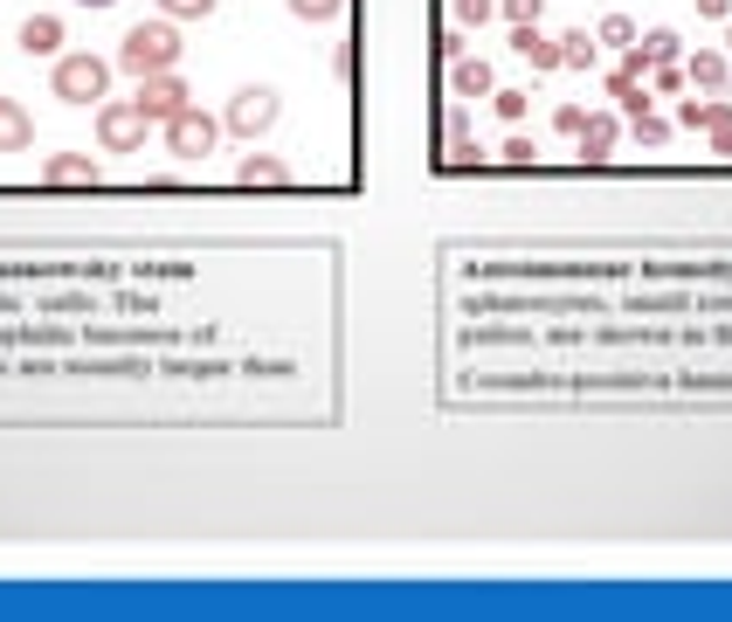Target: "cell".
Returning <instances> with one entry per match:
<instances>
[{
  "label": "cell",
  "instance_id": "cell-1",
  "mask_svg": "<svg viewBox=\"0 0 732 622\" xmlns=\"http://www.w3.org/2000/svg\"><path fill=\"white\" fill-rule=\"evenodd\" d=\"M111 76H118L111 56H90V49H76V56H56V69H49V90H56L63 104H76V111H97V104L111 97Z\"/></svg>",
  "mask_w": 732,
  "mask_h": 622
},
{
  "label": "cell",
  "instance_id": "cell-2",
  "mask_svg": "<svg viewBox=\"0 0 732 622\" xmlns=\"http://www.w3.org/2000/svg\"><path fill=\"white\" fill-rule=\"evenodd\" d=\"M118 69L125 76H160V69H180V21H139V29H125L118 42Z\"/></svg>",
  "mask_w": 732,
  "mask_h": 622
},
{
  "label": "cell",
  "instance_id": "cell-3",
  "mask_svg": "<svg viewBox=\"0 0 732 622\" xmlns=\"http://www.w3.org/2000/svg\"><path fill=\"white\" fill-rule=\"evenodd\" d=\"M160 139H166V152H173L180 167H201L207 152H215V139H222V111H201V104H187L180 118L160 125Z\"/></svg>",
  "mask_w": 732,
  "mask_h": 622
},
{
  "label": "cell",
  "instance_id": "cell-4",
  "mask_svg": "<svg viewBox=\"0 0 732 622\" xmlns=\"http://www.w3.org/2000/svg\"><path fill=\"white\" fill-rule=\"evenodd\" d=\"M277 118H283V97H277L270 84H243V90L228 97V111H222V132H235V139H263Z\"/></svg>",
  "mask_w": 732,
  "mask_h": 622
},
{
  "label": "cell",
  "instance_id": "cell-5",
  "mask_svg": "<svg viewBox=\"0 0 732 622\" xmlns=\"http://www.w3.org/2000/svg\"><path fill=\"white\" fill-rule=\"evenodd\" d=\"M146 139H152V118L139 111L132 97H125V104L104 97V104H97V146H104V152H139Z\"/></svg>",
  "mask_w": 732,
  "mask_h": 622
},
{
  "label": "cell",
  "instance_id": "cell-6",
  "mask_svg": "<svg viewBox=\"0 0 732 622\" xmlns=\"http://www.w3.org/2000/svg\"><path fill=\"white\" fill-rule=\"evenodd\" d=\"M132 104H139L152 125H166V118H180V111L194 104V90H187V76H180V69H160V76H139Z\"/></svg>",
  "mask_w": 732,
  "mask_h": 622
},
{
  "label": "cell",
  "instance_id": "cell-7",
  "mask_svg": "<svg viewBox=\"0 0 732 622\" xmlns=\"http://www.w3.org/2000/svg\"><path fill=\"white\" fill-rule=\"evenodd\" d=\"M512 56H526V69L546 76V69H560V42L539 35V21H518V29H512Z\"/></svg>",
  "mask_w": 732,
  "mask_h": 622
},
{
  "label": "cell",
  "instance_id": "cell-8",
  "mask_svg": "<svg viewBox=\"0 0 732 622\" xmlns=\"http://www.w3.org/2000/svg\"><path fill=\"white\" fill-rule=\"evenodd\" d=\"M622 139V118L615 111H588L581 125V167H609V146Z\"/></svg>",
  "mask_w": 732,
  "mask_h": 622
},
{
  "label": "cell",
  "instance_id": "cell-9",
  "mask_svg": "<svg viewBox=\"0 0 732 622\" xmlns=\"http://www.w3.org/2000/svg\"><path fill=\"white\" fill-rule=\"evenodd\" d=\"M14 42H21V56H63V21L56 14H29Z\"/></svg>",
  "mask_w": 732,
  "mask_h": 622
},
{
  "label": "cell",
  "instance_id": "cell-10",
  "mask_svg": "<svg viewBox=\"0 0 732 622\" xmlns=\"http://www.w3.org/2000/svg\"><path fill=\"white\" fill-rule=\"evenodd\" d=\"M35 146V111H21L14 97H0V152H29Z\"/></svg>",
  "mask_w": 732,
  "mask_h": 622
},
{
  "label": "cell",
  "instance_id": "cell-11",
  "mask_svg": "<svg viewBox=\"0 0 732 622\" xmlns=\"http://www.w3.org/2000/svg\"><path fill=\"white\" fill-rule=\"evenodd\" d=\"M685 76H691V90H704V97H719V90L732 84V63L719 56V49H698V56L685 63Z\"/></svg>",
  "mask_w": 732,
  "mask_h": 622
},
{
  "label": "cell",
  "instance_id": "cell-12",
  "mask_svg": "<svg viewBox=\"0 0 732 622\" xmlns=\"http://www.w3.org/2000/svg\"><path fill=\"white\" fill-rule=\"evenodd\" d=\"M732 118V104H719V97H691V104H677V111H670V125H677V132H712V125H725Z\"/></svg>",
  "mask_w": 732,
  "mask_h": 622
},
{
  "label": "cell",
  "instance_id": "cell-13",
  "mask_svg": "<svg viewBox=\"0 0 732 622\" xmlns=\"http://www.w3.org/2000/svg\"><path fill=\"white\" fill-rule=\"evenodd\" d=\"M235 180H243V187H291V167H283L277 152H249V160L235 167Z\"/></svg>",
  "mask_w": 732,
  "mask_h": 622
},
{
  "label": "cell",
  "instance_id": "cell-14",
  "mask_svg": "<svg viewBox=\"0 0 732 622\" xmlns=\"http://www.w3.org/2000/svg\"><path fill=\"white\" fill-rule=\"evenodd\" d=\"M450 84H456V97H491V90H498V76H491L484 56H456L450 63Z\"/></svg>",
  "mask_w": 732,
  "mask_h": 622
},
{
  "label": "cell",
  "instance_id": "cell-15",
  "mask_svg": "<svg viewBox=\"0 0 732 622\" xmlns=\"http://www.w3.org/2000/svg\"><path fill=\"white\" fill-rule=\"evenodd\" d=\"M42 180L49 187H97V167L84 160V152H56V160L42 167Z\"/></svg>",
  "mask_w": 732,
  "mask_h": 622
},
{
  "label": "cell",
  "instance_id": "cell-16",
  "mask_svg": "<svg viewBox=\"0 0 732 622\" xmlns=\"http://www.w3.org/2000/svg\"><path fill=\"white\" fill-rule=\"evenodd\" d=\"M594 56H601V42H594L588 29L560 35V69H594Z\"/></svg>",
  "mask_w": 732,
  "mask_h": 622
},
{
  "label": "cell",
  "instance_id": "cell-17",
  "mask_svg": "<svg viewBox=\"0 0 732 622\" xmlns=\"http://www.w3.org/2000/svg\"><path fill=\"white\" fill-rule=\"evenodd\" d=\"M670 132H677V125H670V118L657 111V104H649V111H636V118H629V139H636V146H664Z\"/></svg>",
  "mask_w": 732,
  "mask_h": 622
},
{
  "label": "cell",
  "instance_id": "cell-18",
  "mask_svg": "<svg viewBox=\"0 0 732 622\" xmlns=\"http://www.w3.org/2000/svg\"><path fill=\"white\" fill-rule=\"evenodd\" d=\"M594 42H601V49H636V21H629V14H601Z\"/></svg>",
  "mask_w": 732,
  "mask_h": 622
},
{
  "label": "cell",
  "instance_id": "cell-19",
  "mask_svg": "<svg viewBox=\"0 0 732 622\" xmlns=\"http://www.w3.org/2000/svg\"><path fill=\"white\" fill-rule=\"evenodd\" d=\"M636 49H643L649 63H677V56H685V42H677L670 29H649V35H636Z\"/></svg>",
  "mask_w": 732,
  "mask_h": 622
},
{
  "label": "cell",
  "instance_id": "cell-20",
  "mask_svg": "<svg viewBox=\"0 0 732 622\" xmlns=\"http://www.w3.org/2000/svg\"><path fill=\"white\" fill-rule=\"evenodd\" d=\"M215 8H222V0H160V14H166V21H207Z\"/></svg>",
  "mask_w": 732,
  "mask_h": 622
},
{
  "label": "cell",
  "instance_id": "cell-21",
  "mask_svg": "<svg viewBox=\"0 0 732 622\" xmlns=\"http://www.w3.org/2000/svg\"><path fill=\"white\" fill-rule=\"evenodd\" d=\"M491 111H498L505 125H518V118L532 111V97H526V90H491Z\"/></svg>",
  "mask_w": 732,
  "mask_h": 622
},
{
  "label": "cell",
  "instance_id": "cell-22",
  "mask_svg": "<svg viewBox=\"0 0 732 622\" xmlns=\"http://www.w3.org/2000/svg\"><path fill=\"white\" fill-rule=\"evenodd\" d=\"M649 84H657L664 97H685V84H691V76H685V63H657V69H649Z\"/></svg>",
  "mask_w": 732,
  "mask_h": 622
},
{
  "label": "cell",
  "instance_id": "cell-23",
  "mask_svg": "<svg viewBox=\"0 0 732 622\" xmlns=\"http://www.w3.org/2000/svg\"><path fill=\"white\" fill-rule=\"evenodd\" d=\"M498 160H505V167H539V146H532L526 132H512V139H505V152H498Z\"/></svg>",
  "mask_w": 732,
  "mask_h": 622
},
{
  "label": "cell",
  "instance_id": "cell-24",
  "mask_svg": "<svg viewBox=\"0 0 732 622\" xmlns=\"http://www.w3.org/2000/svg\"><path fill=\"white\" fill-rule=\"evenodd\" d=\"M283 8H291L298 21H332L338 8H346V0H283Z\"/></svg>",
  "mask_w": 732,
  "mask_h": 622
},
{
  "label": "cell",
  "instance_id": "cell-25",
  "mask_svg": "<svg viewBox=\"0 0 732 622\" xmlns=\"http://www.w3.org/2000/svg\"><path fill=\"white\" fill-rule=\"evenodd\" d=\"M477 167H491V152H484V146H456V152H450V167H442V173H477Z\"/></svg>",
  "mask_w": 732,
  "mask_h": 622
},
{
  "label": "cell",
  "instance_id": "cell-26",
  "mask_svg": "<svg viewBox=\"0 0 732 622\" xmlns=\"http://www.w3.org/2000/svg\"><path fill=\"white\" fill-rule=\"evenodd\" d=\"M539 8H546V0H498V14L512 21V29H518V21H539Z\"/></svg>",
  "mask_w": 732,
  "mask_h": 622
},
{
  "label": "cell",
  "instance_id": "cell-27",
  "mask_svg": "<svg viewBox=\"0 0 732 622\" xmlns=\"http://www.w3.org/2000/svg\"><path fill=\"white\" fill-rule=\"evenodd\" d=\"M649 69H657V63H649V56H643V49H622V69H615V76H629V84H643V76H649Z\"/></svg>",
  "mask_w": 732,
  "mask_h": 622
},
{
  "label": "cell",
  "instance_id": "cell-28",
  "mask_svg": "<svg viewBox=\"0 0 732 622\" xmlns=\"http://www.w3.org/2000/svg\"><path fill=\"white\" fill-rule=\"evenodd\" d=\"M491 14H498V0H456V21H470V29L491 21Z\"/></svg>",
  "mask_w": 732,
  "mask_h": 622
},
{
  "label": "cell",
  "instance_id": "cell-29",
  "mask_svg": "<svg viewBox=\"0 0 732 622\" xmlns=\"http://www.w3.org/2000/svg\"><path fill=\"white\" fill-rule=\"evenodd\" d=\"M553 125H560V132H567V139H581V125H588V111H581V104H560V111H553Z\"/></svg>",
  "mask_w": 732,
  "mask_h": 622
},
{
  "label": "cell",
  "instance_id": "cell-30",
  "mask_svg": "<svg viewBox=\"0 0 732 622\" xmlns=\"http://www.w3.org/2000/svg\"><path fill=\"white\" fill-rule=\"evenodd\" d=\"M704 139H712V152H719V160H732V118H725V125H712Z\"/></svg>",
  "mask_w": 732,
  "mask_h": 622
},
{
  "label": "cell",
  "instance_id": "cell-31",
  "mask_svg": "<svg viewBox=\"0 0 732 622\" xmlns=\"http://www.w3.org/2000/svg\"><path fill=\"white\" fill-rule=\"evenodd\" d=\"M698 14L704 21H732V0H698Z\"/></svg>",
  "mask_w": 732,
  "mask_h": 622
},
{
  "label": "cell",
  "instance_id": "cell-32",
  "mask_svg": "<svg viewBox=\"0 0 732 622\" xmlns=\"http://www.w3.org/2000/svg\"><path fill=\"white\" fill-rule=\"evenodd\" d=\"M76 8H118V0H76Z\"/></svg>",
  "mask_w": 732,
  "mask_h": 622
},
{
  "label": "cell",
  "instance_id": "cell-33",
  "mask_svg": "<svg viewBox=\"0 0 732 622\" xmlns=\"http://www.w3.org/2000/svg\"><path fill=\"white\" fill-rule=\"evenodd\" d=\"M725 56H732V21H725Z\"/></svg>",
  "mask_w": 732,
  "mask_h": 622
}]
</instances>
